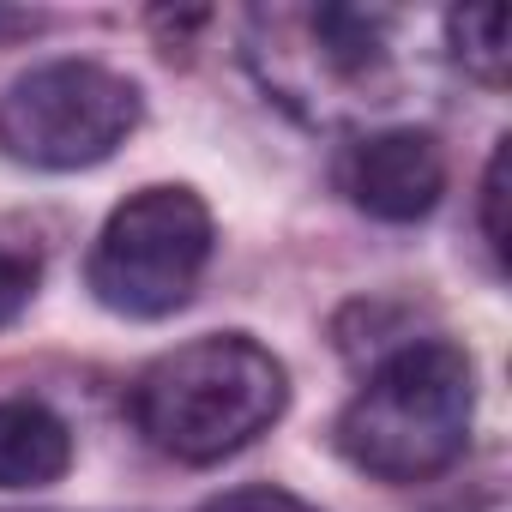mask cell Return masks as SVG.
Wrapping results in <instances>:
<instances>
[{
  "mask_svg": "<svg viewBox=\"0 0 512 512\" xmlns=\"http://www.w3.org/2000/svg\"><path fill=\"white\" fill-rule=\"evenodd\" d=\"M145 97L127 73L97 61H43L0 97V151L25 169H91L127 145Z\"/></svg>",
  "mask_w": 512,
  "mask_h": 512,
  "instance_id": "obj_4",
  "label": "cell"
},
{
  "mask_svg": "<svg viewBox=\"0 0 512 512\" xmlns=\"http://www.w3.org/2000/svg\"><path fill=\"white\" fill-rule=\"evenodd\" d=\"M199 512H314V506H302V500L284 494V488H235V494L205 500Z\"/></svg>",
  "mask_w": 512,
  "mask_h": 512,
  "instance_id": "obj_10",
  "label": "cell"
},
{
  "mask_svg": "<svg viewBox=\"0 0 512 512\" xmlns=\"http://www.w3.org/2000/svg\"><path fill=\"white\" fill-rule=\"evenodd\" d=\"M446 37L464 73H476L482 85H506V55H512V25L506 7H464L446 13Z\"/></svg>",
  "mask_w": 512,
  "mask_h": 512,
  "instance_id": "obj_7",
  "label": "cell"
},
{
  "mask_svg": "<svg viewBox=\"0 0 512 512\" xmlns=\"http://www.w3.org/2000/svg\"><path fill=\"white\" fill-rule=\"evenodd\" d=\"M31 31H43V19H37V13H13V7H0V43L31 37Z\"/></svg>",
  "mask_w": 512,
  "mask_h": 512,
  "instance_id": "obj_11",
  "label": "cell"
},
{
  "mask_svg": "<svg viewBox=\"0 0 512 512\" xmlns=\"http://www.w3.org/2000/svg\"><path fill=\"white\" fill-rule=\"evenodd\" d=\"M482 235L494 260H506V139L494 145L488 175H482Z\"/></svg>",
  "mask_w": 512,
  "mask_h": 512,
  "instance_id": "obj_9",
  "label": "cell"
},
{
  "mask_svg": "<svg viewBox=\"0 0 512 512\" xmlns=\"http://www.w3.org/2000/svg\"><path fill=\"white\" fill-rule=\"evenodd\" d=\"M37 253L31 247H19V241H0V326H13L25 308H31V296H37Z\"/></svg>",
  "mask_w": 512,
  "mask_h": 512,
  "instance_id": "obj_8",
  "label": "cell"
},
{
  "mask_svg": "<svg viewBox=\"0 0 512 512\" xmlns=\"http://www.w3.org/2000/svg\"><path fill=\"white\" fill-rule=\"evenodd\" d=\"M73 470V428L43 398H0V488H49Z\"/></svg>",
  "mask_w": 512,
  "mask_h": 512,
  "instance_id": "obj_6",
  "label": "cell"
},
{
  "mask_svg": "<svg viewBox=\"0 0 512 512\" xmlns=\"http://www.w3.org/2000/svg\"><path fill=\"white\" fill-rule=\"evenodd\" d=\"M470 416H476V362L446 338H410L344 404L332 440L362 476L428 482L464 458Z\"/></svg>",
  "mask_w": 512,
  "mask_h": 512,
  "instance_id": "obj_2",
  "label": "cell"
},
{
  "mask_svg": "<svg viewBox=\"0 0 512 512\" xmlns=\"http://www.w3.org/2000/svg\"><path fill=\"white\" fill-rule=\"evenodd\" d=\"M290 404L284 362L247 332L193 338L157 356L133 386L139 434L175 464H217L253 446Z\"/></svg>",
  "mask_w": 512,
  "mask_h": 512,
  "instance_id": "obj_1",
  "label": "cell"
},
{
  "mask_svg": "<svg viewBox=\"0 0 512 512\" xmlns=\"http://www.w3.org/2000/svg\"><path fill=\"white\" fill-rule=\"evenodd\" d=\"M344 193L356 199V211H368L380 223H416L446 193V151L422 127L368 133L344 157Z\"/></svg>",
  "mask_w": 512,
  "mask_h": 512,
  "instance_id": "obj_5",
  "label": "cell"
},
{
  "mask_svg": "<svg viewBox=\"0 0 512 512\" xmlns=\"http://www.w3.org/2000/svg\"><path fill=\"white\" fill-rule=\"evenodd\" d=\"M211 266V211L193 187H139L91 241L85 290L121 320H163L187 308Z\"/></svg>",
  "mask_w": 512,
  "mask_h": 512,
  "instance_id": "obj_3",
  "label": "cell"
}]
</instances>
